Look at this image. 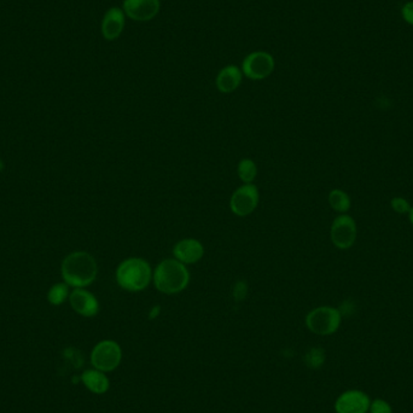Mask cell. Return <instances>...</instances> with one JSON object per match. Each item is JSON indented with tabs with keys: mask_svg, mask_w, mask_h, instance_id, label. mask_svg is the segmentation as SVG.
<instances>
[{
	"mask_svg": "<svg viewBox=\"0 0 413 413\" xmlns=\"http://www.w3.org/2000/svg\"><path fill=\"white\" fill-rule=\"evenodd\" d=\"M357 223L347 214H341L335 218L330 230L331 242L337 249L347 251L357 241Z\"/></svg>",
	"mask_w": 413,
	"mask_h": 413,
	"instance_id": "8992f818",
	"label": "cell"
},
{
	"mask_svg": "<svg viewBox=\"0 0 413 413\" xmlns=\"http://www.w3.org/2000/svg\"><path fill=\"white\" fill-rule=\"evenodd\" d=\"M60 271L65 283L69 287L86 288L97 278V261L90 253L74 251L65 256Z\"/></svg>",
	"mask_w": 413,
	"mask_h": 413,
	"instance_id": "6da1fadb",
	"label": "cell"
},
{
	"mask_svg": "<svg viewBox=\"0 0 413 413\" xmlns=\"http://www.w3.org/2000/svg\"><path fill=\"white\" fill-rule=\"evenodd\" d=\"M371 400L362 390H347L335 401L336 413H367Z\"/></svg>",
	"mask_w": 413,
	"mask_h": 413,
	"instance_id": "9c48e42d",
	"label": "cell"
},
{
	"mask_svg": "<svg viewBox=\"0 0 413 413\" xmlns=\"http://www.w3.org/2000/svg\"><path fill=\"white\" fill-rule=\"evenodd\" d=\"M401 14H403V19H404L407 24H412L413 26V1H410L407 4L404 5Z\"/></svg>",
	"mask_w": 413,
	"mask_h": 413,
	"instance_id": "603a6c76",
	"label": "cell"
},
{
	"mask_svg": "<svg viewBox=\"0 0 413 413\" xmlns=\"http://www.w3.org/2000/svg\"><path fill=\"white\" fill-rule=\"evenodd\" d=\"M391 209L398 214H409L411 210V205L409 201L405 200L404 197H394L390 201Z\"/></svg>",
	"mask_w": 413,
	"mask_h": 413,
	"instance_id": "ffe728a7",
	"label": "cell"
},
{
	"mask_svg": "<svg viewBox=\"0 0 413 413\" xmlns=\"http://www.w3.org/2000/svg\"><path fill=\"white\" fill-rule=\"evenodd\" d=\"M153 273L148 261L140 258H130L117 266L115 278L120 288L130 293H138L148 288L153 280Z\"/></svg>",
	"mask_w": 413,
	"mask_h": 413,
	"instance_id": "3957f363",
	"label": "cell"
},
{
	"mask_svg": "<svg viewBox=\"0 0 413 413\" xmlns=\"http://www.w3.org/2000/svg\"><path fill=\"white\" fill-rule=\"evenodd\" d=\"M328 201H329L330 207L339 214L347 213L352 205L348 194L341 189H334V190L330 191Z\"/></svg>",
	"mask_w": 413,
	"mask_h": 413,
	"instance_id": "2e32d148",
	"label": "cell"
},
{
	"mask_svg": "<svg viewBox=\"0 0 413 413\" xmlns=\"http://www.w3.org/2000/svg\"><path fill=\"white\" fill-rule=\"evenodd\" d=\"M260 194L254 184H243L239 186L230 200V208L239 218L251 215L259 205Z\"/></svg>",
	"mask_w": 413,
	"mask_h": 413,
	"instance_id": "ba28073f",
	"label": "cell"
},
{
	"mask_svg": "<svg viewBox=\"0 0 413 413\" xmlns=\"http://www.w3.org/2000/svg\"><path fill=\"white\" fill-rule=\"evenodd\" d=\"M69 285L67 283H57L51 287L47 293V300L53 306H60L69 297Z\"/></svg>",
	"mask_w": 413,
	"mask_h": 413,
	"instance_id": "ac0fdd59",
	"label": "cell"
},
{
	"mask_svg": "<svg viewBox=\"0 0 413 413\" xmlns=\"http://www.w3.org/2000/svg\"><path fill=\"white\" fill-rule=\"evenodd\" d=\"M122 349L120 344L112 339H103L93 347L91 364L99 371L112 372L120 366Z\"/></svg>",
	"mask_w": 413,
	"mask_h": 413,
	"instance_id": "5b68a950",
	"label": "cell"
},
{
	"mask_svg": "<svg viewBox=\"0 0 413 413\" xmlns=\"http://www.w3.org/2000/svg\"><path fill=\"white\" fill-rule=\"evenodd\" d=\"M70 306L80 316L92 318L99 312V302L85 288L74 289L69 295Z\"/></svg>",
	"mask_w": 413,
	"mask_h": 413,
	"instance_id": "7c38bea8",
	"label": "cell"
},
{
	"mask_svg": "<svg viewBox=\"0 0 413 413\" xmlns=\"http://www.w3.org/2000/svg\"><path fill=\"white\" fill-rule=\"evenodd\" d=\"M155 288L166 295L179 294L190 283V272L177 259H166L158 264L153 273Z\"/></svg>",
	"mask_w": 413,
	"mask_h": 413,
	"instance_id": "7a4b0ae2",
	"label": "cell"
},
{
	"mask_svg": "<svg viewBox=\"0 0 413 413\" xmlns=\"http://www.w3.org/2000/svg\"><path fill=\"white\" fill-rule=\"evenodd\" d=\"M237 173L243 184H253L258 176L256 163L251 158H243L237 166Z\"/></svg>",
	"mask_w": 413,
	"mask_h": 413,
	"instance_id": "e0dca14e",
	"label": "cell"
},
{
	"mask_svg": "<svg viewBox=\"0 0 413 413\" xmlns=\"http://www.w3.org/2000/svg\"><path fill=\"white\" fill-rule=\"evenodd\" d=\"M276 62L271 53L265 51L253 52L242 63V73L248 79L264 80L273 73Z\"/></svg>",
	"mask_w": 413,
	"mask_h": 413,
	"instance_id": "52a82bcc",
	"label": "cell"
},
{
	"mask_svg": "<svg viewBox=\"0 0 413 413\" xmlns=\"http://www.w3.org/2000/svg\"><path fill=\"white\" fill-rule=\"evenodd\" d=\"M125 28V12L120 8H110L103 17L102 29L103 37L108 42H114Z\"/></svg>",
	"mask_w": 413,
	"mask_h": 413,
	"instance_id": "4fadbf2b",
	"label": "cell"
},
{
	"mask_svg": "<svg viewBox=\"0 0 413 413\" xmlns=\"http://www.w3.org/2000/svg\"><path fill=\"white\" fill-rule=\"evenodd\" d=\"M342 314L331 306L317 307L306 316V326L313 334L329 336L339 329Z\"/></svg>",
	"mask_w": 413,
	"mask_h": 413,
	"instance_id": "277c9868",
	"label": "cell"
},
{
	"mask_svg": "<svg viewBox=\"0 0 413 413\" xmlns=\"http://www.w3.org/2000/svg\"><path fill=\"white\" fill-rule=\"evenodd\" d=\"M409 218H410V221H411V224H412V226H413V207H411V210H410Z\"/></svg>",
	"mask_w": 413,
	"mask_h": 413,
	"instance_id": "cb8c5ba5",
	"label": "cell"
},
{
	"mask_svg": "<svg viewBox=\"0 0 413 413\" xmlns=\"http://www.w3.org/2000/svg\"><path fill=\"white\" fill-rule=\"evenodd\" d=\"M205 255V246L195 238H185L178 242L173 248L174 259L184 265L196 264Z\"/></svg>",
	"mask_w": 413,
	"mask_h": 413,
	"instance_id": "8fae6325",
	"label": "cell"
},
{
	"mask_svg": "<svg viewBox=\"0 0 413 413\" xmlns=\"http://www.w3.org/2000/svg\"><path fill=\"white\" fill-rule=\"evenodd\" d=\"M160 0H124V12L133 21H151L160 12Z\"/></svg>",
	"mask_w": 413,
	"mask_h": 413,
	"instance_id": "30bf717a",
	"label": "cell"
},
{
	"mask_svg": "<svg viewBox=\"0 0 413 413\" xmlns=\"http://www.w3.org/2000/svg\"><path fill=\"white\" fill-rule=\"evenodd\" d=\"M243 73L236 65H226L219 71L215 84L221 93H233L242 83Z\"/></svg>",
	"mask_w": 413,
	"mask_h": 413,
	"instance_id": "5bb4252c",
	"label": "cell"
},
{
	"mask_svg": "<svg viewBox=\"0 0 413 413\" xmlns=\"http://www.w3.org/2000/svg\"><path fill=\"white\" fill-rule=\"evenodd\" d=\"M325 353L321 348H312L306 354V362L312 369H319L324 364Z\"/></svg>",
	"mask_w": 413,
	"mask_h": 413,
	"instance_id": "d6986e66",
	"label": "cell"
},
{
	"mask_svg": "<svg viewBox=\"0 0 413 413\" xmlns=\"http://www.w3.org/2000/svg\"><path fill=\"white\" fill-rule=\"evenodd\" d=\"M246 293H248V287H246V282H237L233 287V298L236 301H242L243 298H246Z\"/></svg>",
	"mask_w": 413,
	"mask_h": 413,
	"instance_id": "7402d4cb",
	"label": "cell"
},
{
	"mask_svg": "<svg viewBox=\"0 0 413 413\" xmlns=\"http://www.w3.org/2000/svg\"><path fill=\"white\" fill-rule=\"evenodd\" d=\"M81 381L93 394H106L110 388V381L106 372L99 371L97 369H91L83 372Z\"/></svg>",
	"mask_w": 413,
	"mask_h": 413,
	"instance_id": "9a60e30c",
	"label": "cell"
},
{
	"mask_svg": "<svg viewBox=\"0 0 413 413\" xmlns=\"http://www.w3.org/2000/svg\"><path fill=\"white\" fill-rule=\"evenodd\" d=\"M370 413H393V409L388 401L383 399H376L370 404Z\"/></svg>",
	"mask_w": 413,
	"mask_h": 413,
	"instance_id": "44dd1931",
	"label": "cell"
}]
</instances>
